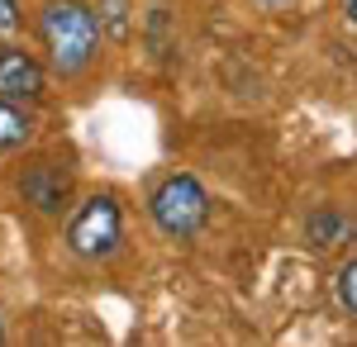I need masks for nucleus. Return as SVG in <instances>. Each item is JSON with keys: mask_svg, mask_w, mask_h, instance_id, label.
Listing matches in <instances>:
<instances>
[{"mask_svg": "<svg viewBox=\"0 0 357 347\" xmlns=\"http://www.w3.org/2000/svg\"><path fill=\"white\" fill-rule=\"evenodd\" d=\"M38 33H43V48H48V62H53L57 77L86 72L96 48H100L96 10H86L82 0H53V5H43Z\"/></svg>", "mask_w": 357, "mask_h": 347, "instance_id": "1", "label": "nucleus"}, {"mask_svg": "<svg viewBox=\"0 0 357 347\" xmlns=\"http://www.w3.org/2000/svg\"><path fill=\"white\" fill-rule=\"evenodd\" d=\"M148 210H153V224L167 238H191L210 219V195H205V186L195 176H167L162 186L153 190Z\"/></svg>", "mask_w": 357, "mask_h": 347, "instance_id": "2", "label": "nucleus"}, {"mask_svg": "<svg viewBox=\"0 0 357 347\" xmlns=\"http://www.w3.org/2000/svg\"><path fill=\"white\" fill-rule=\"evenodd\" d=\"M124 238V214L114 205L110 195H91L82 210L72 214V224H67V247L86 257V262H100V257H110L114 247Z\"/></svg>", "mask_w": 357, "mask_h": 347, "instance_id": "3", "label": "nucleus"}, {"mask_svg": "<svg viewBox=\"0 0 357 347\" xmlns=\"http://www.w3.org/2000/svg\"><path fill=\"white\" fill-rule=\"evenodd\" d=\"M0 95L15 105L43 100V67L24 48H0Z\"/></svg>", "mask_w": 357, "mask_h": 347, "instance_id": "4", "label": "nucleus"}, {"mask_svg": "<svg viewBox=\"0 0 357 347\" xmlns=\"http://www.w3.org/2000/svg\"><path fill=\"white\" fill-rule=\"evenodd\" d=\"M20 190L38 214H62L67 200H72V176L62 167H53V162H38V167H29L20 176Z\"/></svg>", "mask_w": 357, "mask_h": 347, "instance_id": "5", "label": "nucleus"}, {"mask_svg": "<svg viewBox=\"0 0 357 347\" xmlns=\"http://www.w3.org/2000/svg\"><path fill=\"white\" fill-rule=\"evenodd\" d=\"M96 24L114 43H124L134 33V0H96Z\"/></svg>", "mask_w": 357, "mask_h": 347, "instance_id": "6", "label": "nucleus"}, {"mask_svg": "<svg viewBox=\"0 0 357 347\" xmlns=\"http://www.w3.org/2000/svg\"><path fill=\"white\" fill-rule=\"evenodd\" d=\"M29 134H33L29 114L15 105V100H5V95H0V153H10V148H24Z\"/></svg>", "mask_w": 357, "mask_h": 347, "instance_id": "7", "label": "nucleus"}, {"mask_svg": "<svg viewBox=\"0 0 357 347\" xmlns=\"http://www.w3.org/2000/svg\"><path fill=\"white\" fill-rule=\"evenodd\" d=\"M305 233H310V242H314V247H333V242L343 238V214H333V210H319V214H310V224H305Z\"/></svg>", "mask_w": 357, "mask_h": 347, "instance_id": "8", "label": "nucleus"}, {"mask_svg": "<svg viewBox=\"0 0 357 347\" xmlns=\"http://www.w3.org/2000/svg\"><path fill=\"white\" fill-rule=\"evenodd\" d=\"M338 300L357 314V262H348V267L338 271Z\"/></svg>", "mask_w": 357, "mask_h": 347, "instance_id": "9", "label": "nucleus"}, {"mask_svg": "<svg viewBox=\"0 0 357 347\" xmlns=\"http://www.w3.org/2000/svg\"><path fill=\"white\" fill-rule=\"evenodd\" d=\"M20 29V0H0V33Z\"/></svg>", "mask_w": 357, "mask_h": 347, "instance_id": "10", "label": "nucleus"}, {"mask_svg": "<svg viewBox=\"0 0 357 347\" xmlns=\"http://www.w3.org/2000/svg\"><path fill=\"white\" fill-rule=\"evenodd\" d=\"M348 20H353V24H357V0H348Z\"/></svg>", "mask_w": 357, "mask_h": 347, "instance_id": "11", "label": "nucleus"}, {"mask_svg": "<svg viewBox=\"0 0 357 347\" xmlns=\"http://www.w3.org/2000/svg\"><path fill=\"white\" fill-rule=\"evenodd\" d=\"M262 5H286V0H262Z\"/></svg>", "mask_w": 357, "mask_h": 347, "instance_id": "12", "label": "nucleus"}, {"mask_svg": "<svg viewBox=\"0 0 357 347\" xmlns=\"http://www.w3.org/2000/svg\"><path fill=\"white\" fill-rule=\"evenodd\" d=\"M0 343H5V323H0Z\"/></svg>", "mask_w": 357, "mask_h": 347, "instance_id": "13", "label": "nucleus"}]
</instances>
